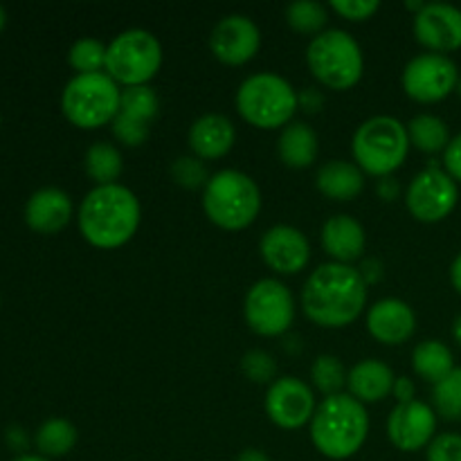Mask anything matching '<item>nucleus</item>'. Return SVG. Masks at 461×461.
Segmentation results:
<instances>
[{
    "instance_id": "nucleus-1",
    "label": "nucleus",
    "mask_w": 461,
    "mask_h": 461,
    "mask_svg": "<svg viewBox=\"0 0 461 461\" xmlns=\"http://www.w3.org/2000/svg\"><path fill=\"white\" fill-rule=\"evenodd\" d=\"M367 282L349 264H320L302 288V306L311 322L327 329L356 322L367 304Z\"/></svg>"
},
{
    "instance_id": "nucleus-2",
    "label": "nucleus",
    "mask_w": 461,
    "mask_h": 461,
    "mask_svg": "<svg viewBox=\"0 0 461 461\" xmlns=\"http://www.w3.org/2000/svg\"><path fill=\"white\" fill-rule=\"evenodd\" d=\"M142 207L138 196L120 183L95 185L79 205L81 237L95 248H122L138 232Z\"/></svg>"
},
{
    "instance_id": "nucleus-3",
    "label": "nucleus",
    "mask_w": 461,
    "mask_h": 461,
    "mask_svg": "<svg viewBox=\"0 0 461 461\" xmlns=\"http://www.w3.org/2000/svg\"><path fill=\"white\" fill-rule=\"evenodd\" d=\"M369 432L365 403L351 394L324 396L311 419V441L329 459H349L363 448Z\"/></svg>"
},
{
    "instance_id": "nucleus-4",
    "label": "nucleus",
    "mask_w": 461,
    "mask_h": 461,
    "mask_svg": "<svg viewBox=\"0 0 461 461\" xmlns=\"http://www.w3.org/2000/svg\"><path fill=\"white\" fill-rule=\"evenodd\" d=\"M207 219L223 230H243L255 223L261 210V189L252 176L239 169H221L203 189Z\"/></svg>"
},
{
    "instance_id": "nucleus-5",
    "label": "nucleus",
    "mask_w": 461,
    "mask_h": 461,
    "mask_svg": "<svg viewBox=\"0 0 461 461\" xmlns=\"http://www.w3.org/2000/svg\"><path fill=\"white\" fill-rule=\"evenodd\" d=\"M300 106V95L277 72H255L237 90V111L257 129H284Z\"/></svg>"
},
{
    "instance_id": "nucleus-6",
    "label": "nucleus",
    "mask_w": 461,
    "mask_h": 461,
    "mask_svg": "<svg viewBox=\"0 0 461 461\" xmlns=\"http://www.w3.org/2000/svg\"><path fill=\"white\" fill-rule=\"evenodd\" d=\"M410 151L408 126L392 115H374L356 129L351 138L354 160L365 174L385 176L394 174L405 162Z\"/></svg>"
},
{
    "instance_id": "nucleus-7",
    "label": "nucleus",
    "mask_w": 461,
    "mask_h": 461,
    "mask_svg": "<svg viewBox=\"0 0 461 461\" xmlns=\"http://www.w3.org/2000/svg\"><path fill=\"white\" fill-rule=\"evenodd\" d=\"M306 63L315 79L331 90H349L363 77L365 57L358 41L340 27L322 30L306 48Z\"/></svg>"
},
{
    "instance_id": "nucleus-8",
    "label": "nucleus",
    "mask_w": 461,
    "mask_h": 461,
    "mask_svg": "<svg viewBox=\"0 0 461 461\" xmlns=\"http://www.w3.org/2000/svg\"><path fill=\"white\" fill-rule=\"evenodd\" d=\"M122 90L106 72L75 75L61 95V111L79 129H99L120 113Z\"/></svg>"
},
{
    "instance_id": "nucleus-9",
    "label": "nucleus",
    "mask_w": 461,
    "mask_h": 461,
    "mask_svg": "<svg viewBox=\"0 0 461 461\" xmlns=\"http://www.w3.org/2000/svg\"><path fill=\"white\" fill-rule=\"evenodd\" d=\"M162 45L153 32L131 27L108 43L106 75L117 84L144 86L160 72Z\"/></svg>"
},
{
    "instance_id": "nucleus-10",
    "label": "nucleus",
    "mask_w": 461,
    "mask_h": 461,
    "mask_svg": "<svg viewBox=\"0 0 461 461\" xmlns=\"http://www.w3.org/2000/svg\"><path fill=\"white\" fill-rule=\"evenodd\" d=\"M243 318L259 336H282L295 320V300L284 282L264 277L252 284L243 300Z\"/></svg>"
},
{
    "instance_id": "nucleus-11",
    "label": "nucleus",
    "mask_w": 461,
    "mask_h": 461,
    "mask_svg": "<svg viewBox=\"0 0 461 461\" xmlns=\"http://www.w3.org/2000/svg\"><path fill=\"white\" fill-rule=\"evenodd\" d=\"M457 63L446 54L426 52L410 59L401 75V84L408 97L421 104L441 102L448 97L459 84Z\"/></svg>"
},
{
    "instance_id": "nucleus-12",
    "label": "nucleus",
    "mask_w": 461,
    "mask_h": 461,
    "mask_svg": "<svg viewBox=\"0 0 461 461\" xmlns=\"http://www.w3.org/2000/svg\"><path fill=\"white\" fill-rule=\"evenodd\" d=\"M459 201V189L453 176L439 167H428L412 178L405 189V207L421 223H439Z\"/></svg>"
},
{
    "instance_id": "nucleus-13",
    "label": "nucleus",
    "mask_w": 461,
    "mask_h": 461,
    "mask_svg": "<svg viewBox=\"0 0 461 461\" xmlns=\"http://www.w3.org/2000/svg\"><path fill=\"white\" fill-rule=\"evenodd\" d=\"M266 414L275 426L284 430H297L313 419L315 394L304 381L295 376H282L268 387L266 394Z\"/></svg>"
},
{
    "instance_id": "nucleus-14",
    "label": "nucleus",
    "mask_w": 461,
    "mask_h": 461,
    "mask_svg": "<svg viewBox=\"0 0 461 461\" xmlns=\"http://www.w3.org/2000/svg\"><path fill=\"white\" fill-rule=\"evenodd\" d=\"M261 48V32L246 14H228L214 25L210 34V50L228 66L248 63Z\"/></svg>"
},
{
    "instance_id": "nucleus-15",
    "label": "nucleus",
    "mask_w": 461,
    "mask_h": 461,
    "mask_svg": "<svg viewBox=\"0 0 461 461\" xmlns=\"http://www.w3.org/2000/svg\"><path fill=\"white\" fill-rule=\"evenodd\" d=\"M437 414L423 401L399 403L387 417V437L403 453H417L428 448L435 439Z\"/></svg>"
},
{
    "instance_id": "nucleus-16",
    "label": "nucleus",
    "mask_w": 461,
    "mask_h": 461,
    "mask_svg": "<svg viewBox=\"0 0 461 461\" xmlns=\"http://www.w3.org/2000/svg\"><path fill=\"white\" fill-rule=\"evenodd\" d=\"M261 259L279 275H297L311 259V243L302 230L279 223L266 230L259 241Z\"/></svg>"
},
{
    "instance_id": "nucleus-17",
    "label": "nucleus",
    "mask_w": 461,
    "mask_h": 461,
    "mask_svg": "<svg viewBox=\"0 0 461 461\" xmlns=\"http://www.w3.org/2000/svg\"><path fill=\"white\" fill-rule=\"evenodd\" d=\"M414 36L430 52L444 54L461 48V9L448 3H426L414 14Z\"/></svg>"
},
{
    "instance_id": "nucleus-18",
    "label": "nucleus",
    "mask_w": 461,
    "mask_h": 461,
    "mask_svg": "<svg viewBox=\"0 0 461 461\" xmlns=\"http://www.w3.org/2000/svg\"><path fill=\"white\" fill-rule=\"evenodd\" d=\"M367 329L383 345H403L417 329V315L408 302L383 297L367 311Z\"/></svg>"
},
{
    "instance_id": "nucleus-19",
    "label": "nucleus",
    "mask_w": 461,
    "mask_h": 461,
    "mask_svg": "<svg viewBox=\"0 0 461 461\" xmlns=\"http://www.w3.org/2000/svg\"><path fill=\"white\" fill-rule=\"evenodd\" d=\"M320 239H322V248L333 261L349 266L363 257L365 246H367L365 228L358 223V219L349 214L329 216L324 221Z\"/></svg>"
},
{
    "instance_id": "nucleus-20",
    "label": "nucleus",
    "mask_w": 461,
    "mask_h": 461,
    "mask_svg": "<svg viewBox=\"0 0 461 461\" xmlns=\"http://www.w3.org/2000/svg\"><path fill=\"white\" fill-rule=\"evenodd\" d=\"M237 140V129L232 120L221 113H205L189 129V149L201 160L223 158Z\"/></svg>"
},
{
    "instance_id": "nucleus-21",
    "label": "nucleus",
    "mask_w": 461,
    "mask_h": 461,
    "mask_svg": "<svg viewBox=\"0 0 461 461\" xmlns=\"http://www.w3.org/2000/svg\"><path fill=\"white\" fill-rule=\"evenodd\" d=\"M72 201L63 189L43 187L30 196L25 205V221L34 232L57 234L70 223Z\"/></svg>"
},
{
    "instance_id": "nucleus-22",
    "label": "nucleus",
    "mask_w": 461,
    "mask_h": 461,
    "mask_svg": "<svg viewBox=\"0 0 461 461\" xmlns=\"http://www.w3.org/2000/svg\"><path fill=\"white\" fill-rule=\"evenodd\" d=\"M394 372L387 363L376 358H365L356 363L347 374V387L360 403H376L387 399L394 390Z\"/></svg>"
},
{
    "instance_id": "nucleus-23",
    "label": "nucleus",
    "mask_w": 461,
    "mask_h": 461,
    "mask_svg": "<svg viewBox=\"0 0 461 461\" xmlns=\"http://www.w3.org/2000/svg\"><path fill=\"white\" fill-rule=\"evenodd\" d=\"M279 160L291 169H306L318 160L320 140L313 126L306 122H291L282 129L277 140Z\"/></svg>"
},
{
    "instance_id": "nucleus-24",
    "label": "nucleus",
    "mask_w": 461,
    "mask_h": 461,
    "mask_svg": "<svg viewBox=\"0 0 461 461\" xmlns=\"http://www.w3.org/2000/svg\"><path fill=\"white\" fill-rule=\"evenodd\" d=\"M315 187L331 201H351L365 187V176L356 162L329 160L315 174Z\"/></svg>"
},
{
    "instance_id": "nucleus-25",
    "label": "nucleus",
    "mask_w": 461,
    "mask_h": 461,
    "mask_svg": "<svg viewBox=\"0 0 461 461\" xmlns=\"http://www.w3.org/2000/svg\"><path fill=\"white\" fill-rule=\"evenodd\" d=\"M414 372L428 383H439L455 369L453 351L441 340H423L412 351Z\"/></svg>"
},
{
    "instance_id": "nucleus-26",
    "label": "nucleus",
    "mask_w": 461,
    "mask_h": 461,
    "mask_svg": "<svg viewBox=\"0 0 461 461\" xmlns=\"http://www.w3.org/2000/svg\"><path fill=\"white\" fill-rule=\"evenodd\" d=\"M405 126H408L410 144H414L419 151L439 153L448 149L450 131L441 117L421 113V115H414Z\"/></svg>"
},
{
    "instance_id": "nucleus-27",
    "label": "nucleus",
    "mask_w": 461,
    "mask_h": 461,
    "mask_svg": "<svg viewBox=\"0 0 461 461\" xmlns=\"http://www.w3.org/2000/svg\"><path fill=\"white\" fill-rule=\"evenodd\" d=\"M86 174L95 180L97 185H113L124 171V160H122V151L115 144L108 142H95L90 144L86 151Z\"/></svg>"
},
{
    "instance_id": "nucleus-28",
    "label": "nucleus",
    "mask_w": 461,
    "mask_h": 461,
    "mask_svg": "<svg viewBox=\"0 0 461 461\" xmlns=\"http://www.w3.org/2000/svg\"><path fill=\"white\" fill-rule=\"evenodd\" d=\"M36 448L43 457H63L77 444V428L68 419H48L36 430Z\"/></svg>"
},
{
    "instance_id": "nucleus-29",
    "label": "nucleus",
    "mask_w": 461,
    "mask_h": 461,
    "mask_svg": "<svg viewBox=\"0 0 461 461\" xmlns=\"http://www.w3.org/2000/svg\"><path fill=\"white\" fill-rule=\"evenodd\" d=\"M158 108H160V99L158 93L149 84L144 86H129V88L122 90L120 99V113L126 117H133V120L149 122L158 115Z\"/></svg>"
},
{
    "instance_id": "nucleus-30",
    "label": "nucleus",
    "mask_w": 461,
    "mask_h": 461,
    "mask_svg": "<svg viewBox=\"0 0 461 461\" xmlns=\"http://www.w3.org/2000/svg\"><path fill=\"white\" fill-rule=\"evenodd\" d=\"M106 50L108 45L93 36L75 41L68 52V63L77 70V75H90V72L106 70Z\"/></svg>"
},
{
    "instance_id": "nucleus-31",
    "label": "nucleus",
    "mask_w": 461,
    "mask_h": 461,
    "mask_svg": "<svg viewBox=\"0 0 461 461\" xmlns=\"http://www.w3.org/2000/svg\"><path fill=\"white\" fill-rule=\"evenodd\" d=\"M284 14L288 25L300 34H320L327 25V7L318 0H295Z\"/></svg>"
},
{
    "instance_id": "nucleus-32",
    "label": "nucleus",
    "mask_w": 461,
    "mask_h": 461,
    "mask_svg": "<svg viewBox=\"0 0 461 461\" xmlns=\"http://www.w3.org/2000/svg\"><path fill=\"white\" fill-rule=\"evenodd\" d=\"M311 378H313V385L318 387L324 396L340 394L342 387L347 385L345 365L340 363L338 356L322 354L315 358L313 367H311Z\"/></svg>"
},
{
    "instance_id": "nucleus-33",
    "label": "nucleus",
    "mask_w": 461,
    "mask_h": 461,
    "mask_svg": "<svg viewBox=\"0 0 461 461\" xmlns=\"http://www.w3.org/2000/svg\"><path fill=\"white\" fill-rule=\"evenodd\" d=\"M437 412L448 421L461 417V367H455L444 381H439L432 390Z\"/></svg>"
},
{
    "instance_id": "nucleus-34",
    "label": "nucleus",
    "mask_w": 461,
    "mask_h": 461,
    "mask_svg": "<svg viewBox=\"0 0 461 461\" xmlns=\"http://www.w3.org/2000/svg\"><path fill=\"white\" fill-rule=\"evenodd\" d=\"M171 178L185 189H205L207 180H210V171H207L205 162L201 158L183 156L171 162Z\"/></svg>"
},
{
    "instance_id": "nucleus-35",
    "label": "nucleus",
    "mask_w": 461,
    "mask_h": 461,
    "mask_svg": "<svg viewBox=\"0 0 461 461\" xmlns=\"http://www.w3.org/2000/svg\"><path fill=\"white\" fill-rule=\"evenodd\" d=\"M241 372L246 374V378H250L252 383H259V385H266V383L273 385L277 381V363L264 349L246 351L241 358Z\"/></svg>"
},
{
    "instance_id": "nucleus-36",
    "label": "nucleus",
    "mask_w": 461,
    "mask_h": 461,
    "mask_svg": "<svg viewBox=\"0 0 461 461\" xmlns=\"http://www.w3.org/2000/svg\"><path fill=\"white\" fill-rule=\"evenodd\" d=\"M111 126L117 142H122L124 147H142L149 140V124L133 120V117L122 115V113H117V117L111 122Z\"/></svg>"
},
{
    "instance_id": "nucleus-37",
    "label": "nucleus",
    "mask_w": 461,
    "mask_h": 461,
    "mask_svg": "<svg viewBox=\"0 0 461 461\" xmlns=\"http://www.w3.org/2000/svg\"><path fill=\"white\" fill-rule=\"evenodd\" d=\"M428 461H461V435L444 432L437 435L426 448Z\"/></svg>"
},
{
    "instance_id": "nucleus-38",
    "label": "nucleus",
    "mask_w": 461,
    "mask_h": 461,
    "mask_svg": "<svg viewBox=\"0 0 461 461\" xmlns=\"http://www.w3.org/2000/svg\"><path fill=\"white\" fill-rule=\"evenodd\" d=\"M333 12L340 14L347 21H367L372 14L378 12V0H331Z\"/></svg>"
},
{
    "instance_id": "nucleus-39",
    "label": "nucleus",
    "mask_w": 461,
    "mask_h": 461,
    "mask_svg": "<svg viewBox=\"0 0 461 461\" xmlns=\"http://www.w3.org/2000/svg\"><path fill=\"white\" fill-rule=\"evenodd\" d=\"M444 167L455 183H461V133L450 140L448 149L444 151Z\"/></svg>"
},
{
    "instance_id": "nucleus-40",
    "label": "nucleus",
    "mask_w": 461,
    "mask_h": 461,
    "mask_svg": "<svg viewBox=\"0 0 461 461\" xmlns=\"http://www.w3.org/2000/svg\"><path fill=\"white\" fill-rule=\"evenodd\" d=\"M414 392H417V387H414L412 378L399 376L394 381V390H392V394L399 399V403H410V401H414Z\"/></svg>"
},
{
    "instance_id": "nucleus-41",
    "label": "nucleus",
    "mask_w": 461,
    "mask_h": 461,
    "mask_svg": "<svg viewBox=\"0 0 461 461\" xmlns=\"http://www.w3.org/2000/svg\"><path fill=\"white\" fill-rule=\"evenodd\" d=\"M322 104H324V97L318 88H306L304 93L300 95V106H304V111L315 113L322 108Z\"/></svg>"
},
{
    "instance_id": "nucleus-42",
    "label": "nucleus",
    "mask_w": 461,
    "mask_h": 461,
    "mask_svg": "<svg viewBox=\"0 0 461 461\" xmlns=\"http://www.w3.org/2000/svg\"><path fill=\"white\" fill-rule=\"evenodd\" d=\"M360 275H363V279L369 284L378 282V279L383 277V264L378 259H365L363 264H360Z\"/></svg>"
},
{
    "instance_id": "nucleus-43",
    "label": "nucleus",
    "mask_w": 461,
    "mask_h": 461,
    "mask_svg": "<svg viewBox=\"0 0 461 461\" xmlns=\"http://www.w3.org/2000/svg\"><path fill=\"white\" fill-rule=\"evenodd\" d=\"M376 192L383 201H394V198L399 196V183H396L394 178H390V176H385V178L378 180Z\"/></svg>"
},
{
    "instance_id": "nucleus-44",
    "label": "nucleus",
    "mask_w": 461,
    "mask_h": 461,
    "mask_svg": "<svg viewBox=\"0 0 461 461\" xmlns=\"http://www.w3.org/2000/svg\"><path fill=\"white\" fill-rule=\"evenodd\" d=\"M450 282H453L455 291L461 295V252L457 257H455L453 266H450Z\"/></svg>"
},
{
    "instance_id": "nucleus-45",
    "label": "nucleus",
    "mask_w": 461,
    "mask_h": 461,
    "mask_svg": "<svg viewBox=\"0 0 461 461\" xmlns=\"http://www.w3.org/2000/svg\"><path fill=\"white\" fill-rule=\"evenodd\" d=\"M237 461H270V457L259 448H246L241 455H239Z\"/></svg>"
},
{
    "instance_id": "nucleus-46",
    "label": "nucleus",
    "mask_w": 461,
    "mask_h": 461,
    "mask_svg": "<svg viewBox=\"0 0 461 461\" xmlns=\"http://www.w3.org/2000/svg\"><path fill=\"white\" fill-rule=\"evenodd\" d=\"M453 336H455V340H457L461 345V315L457 320H455V324H453Z\"/></svg>"
},
{
    "instance_id": "nucleus-47",
    "label": "nucleus",
    "mask_w": 461,
    "mask_h": 461,
    "mask_svg": "<svg viewBox=\"0 0 461 461\" xmlns=\"http://www.w3.org/2000/svg\"><path fill=\"white\" fill-rule=\"evenodd\" d=\"M16 461H50V459L43 457V455H23V457H18Z\"/></svg>"
},
{
    "instance_id": "nucleus-48",
    "label": "nucleus",
    "mask_w": 461,
    "mask_h": 461,
    "mask_svg": "<svg viewBox=\"0 0 461 461\" xmlns=\"http://www.w3.org/2000/svg\"><path fill=\"white\" fill-rule=\"evenodd\" d=\"M5 23H7V12H5V7H3V5H0V32H3Z\"/></svg>"
},
{
    "instance_id": "nucleus-49",
    "label": "nucleus",
    "mask_w": 461,
    "mask_h": 461,
    "mask_svg": "<svg viewBox=\"0 0 461 461\" xmlns=\"http://www.w3.org/2000/svg\"><path fill=\"white\" fill-rule=\"evenodd\" d=\"M457 93H459V97H461V77H459V84H457Z\"/></svg>"
}]
</instances>
